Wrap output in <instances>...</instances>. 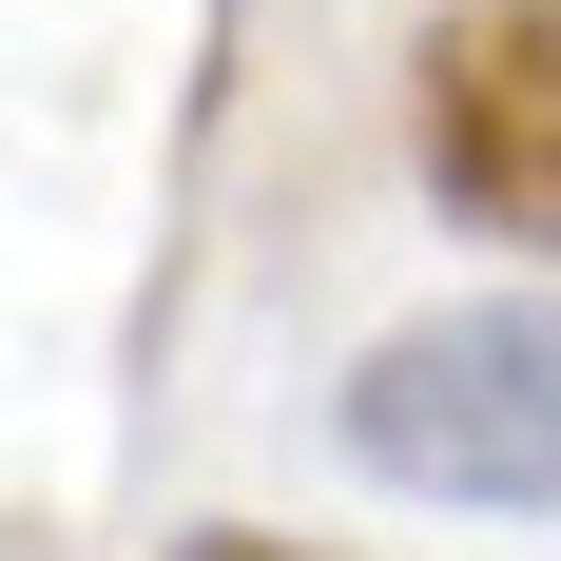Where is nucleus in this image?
<instances>
[{
  "instance_id": "1",
  "label": "nucleus",
  "mask_w": 561,
  "mask_h": 561,
  "mask_svg": "<svg viewBox=\"0 0 561 561\" xmlns=\"http://www.w3.org/2000/svg\"><path fill=\"white\" fill-rule=\"evenodd\" d=\"M330 426H348L368 484H407V504L542 523V504H561V310H542V290L407 310V330L330 388Z\"/></svg>"
},
{
  "instance_id": "2",
  "label": "nucleus",
  "mask_w": 561,
  "mask_h": 561,
  "mask_svg": "<svg viewBox=\"0 0 561 561\" xmlns=\"http://www.w3.org/2000/svg\"><path fill=\"white\" fill-rule=\"evenodd\" d=\"M407 78H426V194L465 232L561 252V0H465Z\"/></svg>"
},
{
  "instance_id": "3",
  "label": "nucleus",
  "mask_w": 561,
  "mask_h": 561,
  "mask_svg": "<svg viewBox=\"0 0 561 561\" xmlns=\"http://www.w3.org/2000/svg\"><path fill=\"white\" fill-rule=\"evenodd\" d=\"M194 561H310V542H252V523H214V542H194Z\"/></svg>"
}]
</instances>
